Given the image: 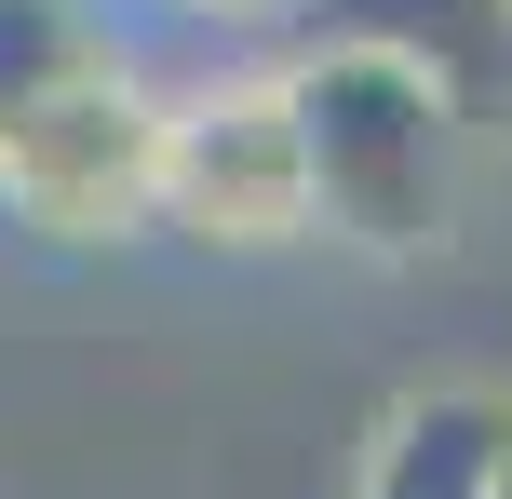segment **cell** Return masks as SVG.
Listing matches in <instances>:
<instances>
[{
  "label": "cell",
  "instance_id": "cell-1",
  "mask_svg": "<svg viewBox=\"0 0 512 499\" xmlns=\"http://www.w3.org/2000/svg\"><path fill=\"white\" fill-rule=\"evenodd\" d=\"M283 95L310 135V216L364 257H432L459 216V81L432 68V41L337 27L283 68Z\"/></svg>",
  "mask_w": 512,
  "mask_h": 499
},
{
  "label": "cell",
  "instance_id": "cell-2",
  "mask_svg": "<svg viewBox=\"0 0 512 499\" xmlns=\"http://www.w3.org/2000/svg\"><path fill=\"white\" fill-rule=\"evenodd\" d=\"M0 216L41 243H122L135 216H162V95H135L122 68L27 95L0 122Z\"/></svg>",
  "mask_w": 512,
  "mask_h": 499
},
{
  "label": "cell",
  "instance_id": "cell-3",
  "mask_svg": "<svg viewBox=\"0 0 512 499\" xmlns=\"http://www.w3.org/2000/svg\"><path fill=\"white\" fill-rule=\"evenodd\" d=\"M162 216H176L189 243H230V257L324 243L297 95H283V81H216V95L162 108Z\"/></svg>",
  "mask_w": 512,
  "mask_h": 499
},
{
  "label": "cell",
  "instance_id": "cell-4",
  "mask_svg": "<svg viewBox=\"0 0 512 499\" xmlns=\"http://www.w3.org/2000/svg\"><path fill=\"white\" fill-rule=\"evenodd\" d=\"M499 473H512V405L499 392H405L364 432L351 499H499Z\"/></svg>",
  "mask_w": 512,
  "mask_h": 499
},
{
  "label": "cell",
  "instance_id": "cell-5",
  "mask_svg": "<svg viewBox=\"0 0 512 499\" xmlns=\"http://www.w3.org/2000/svg\"><path fill=\"white\" fill-rule=\"evenodd\" d=\"M68 68H95V54H81V14H68V0H0V122H14L27 95H54Z\"/></svg>",
  "mask_w": 512,
  "mask_h": 499
},
{
  "label": "cell",
  "instance_id": "cell-6",
  "mask_svg": "<svg viewBox=\"0 0 512 499\" xmlns=\"http://www.w3.org/2000/svg\"><path fill=\"white\" fill-rule=\"evenodd\" d=\"M189 14H256V0H189Z\"/></svg>",
  "mask_w": 512,
  "mask_h": 499
},
{
  "label": "cell",
  "instance_id": "cell-7",
  "mask_svg": "<svg viewBox=\"0 0 512 499\" xmlns=\"http://www.w3.org/2000/svg\"><path fill=\"white\" fill-rule=\"evenodd\" d=\"M499 27H512V0H499Z\"/></svg>",
  "mask_w": 512,
  "mask_h": 499
},
{
  "label": "cell",
  "instance_id": "cell-8",
  "mask_svg": "<svg viewBox=\"0 0 512 499\" xmlns=\"http://www.w3.org/2000/svg\"><path fill=\"white\" fill-rule=\"evenodd\" d=\"M499 499H512V473H499Z\"/></svg>",
  "mask_w": 512,
  "mask_h": 499
}]
</instances>
